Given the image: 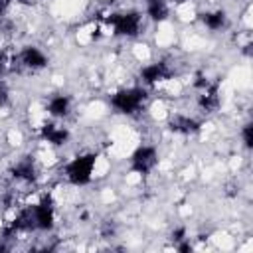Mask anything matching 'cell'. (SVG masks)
<instances>
[{
	"instance_id": "cell-1",
	"label": "cell",
	"mask_w": 253,
	"mask_h": 253,
	"mask_svg": "<svg viewBox=\"0 0 253 253\" xmlns=\"http://www.w3.org/2000/svg\"><path fill=\"white\" fill-rule=\"evenodd\" d=\"M148 101V87L144 85H128L113 91L109 95V107L123 117L138 115Z\"/></svg>"
},
{
	"instance_id": "cell-2",
	"label": "cell",
	"mask_w": 253,
	"mask_h": 253,
	"mask_svg": "<svg viewBox=\"0 0 253 253\" xmlns=\"http://www.w3.org/2000/svg\"><path fill=\"white\" fill-rule=\"evenodd\" d=\"M95 166H97V152H79L75 154L71 160L65 162L63 166V176L65 180L75 186V188H85L91 184L93 180V172H95Z\"/></svg>"
},
{
	"instance_id": "cell-3",
	"label": "cell",
	"mask_w": 253,
	"mask_h": 253,
	"mask_svg": "<svg viewBox=\"0 0 253 253\" xmlns=\"http://www.w3.org/2000/svg\"><path fill=\"white\" fill-rule=\"evenodd\" d=\"M105 24L113 30V36L117 38H136L142 32L144 16L138 10H119L105 16Z\"/></svg>"
},
{
	"instance_id": "cell-4",
	"label": "cell",
	"mask_w": 253,
	"mask_h": 253,
	"mask_svg": "<svg viewBox=\"0 0 253 253\" xmlns=\"http://www.w3.org/2000/svg\"><path fill=\"white\" fill-rule=\"evenodd\" d=\"M160 154L154 144H138L128 156V170L138 176H148L158 166Z\"/></svg>"
},
{
	"instance_id": "cell-5",
	"label": "cell",
	"mask_w": 253,
	"mask_h": 253,
	"mask_svg": "<svg viewBox=\"0 0 253 253\" xmlns=\"http://www.w3.org/2000/svg\"><path fill=\"white\" fill-rule=\"evenodd\" d=\"M55 202L49 194H43L40 202L32 204V215H34V229L47 233L55 227Z\"/></svg>"
},
{
	"instance_id": "cell-6",
	"label": "cell",
	"mask_w": 253,
	"mask_h": 253,
	"mask_svg": "<svg viewBox=\"0 0 253 253\" xmlns=\"http://www.w3.org/2000/svg\"><path fill=\"white\" fill-rule=\"evenodd\" d=\"M172 75H174V67H172L168 61H164V59L146 63V65H142L140 71H138L140 85H144V87H154V85H158V83L170 79Z\"/></svg>"
},
{
	"instance_id": "cell-7",
	"label": "cell",
	"mask_w": 253,
	"mask_h": 253,
	"mask_svg": "<svg viewBox=\"0 0 253 253\" xmlns=\"http://www.w3.org/2000/svg\"><path fill=\"white\" fill-rule=\"evenodd\" d=\"M18 63L22 65V67H26V69H30V71H42V69H45L47 65H49V57H47V53L42 49V47H38V45H34V43H28V45H24L20 51H18Z\"/></svg>"
},
{
	"instance_id": "cell-8",
	"label": "cell",
	"mask_w": 253,
	"mask_h": 253,
	"mask_svg": "<svg viewBox=\"0 0 253 253\" xmlns=\"http://www.w3.org/2000/svg\"><path fill=\"white\" fill-rule=\"evenodd\" d=\"M8 174H10V178L14 180V182H20V184H34L36 180H38V164H36V160H34V156H22V158H18L12 166H10V170H8Z\"/></svg>"
},
{
	"instance_id": "cell-9",
	"label": "cell",
	"mask_w": 253,
	"mask_h": 253,
	"mask_svg": "<svg viewBox=\"0 0 253 253\" xmlns=\"http://www.w3.org/2000/svg\"><path fill=\"white\" fill-rule=\"evenodd\" d=\"M38 136H40V140H42V142H45V144H49V146L59 148V146H65V144L69 142L71 132H69V128H67V126H63V125H59V123L49 121V123H43V125L40 126Z\"/></svg>"
},
{
	"instance_id": "cell-10",
	"label": "cell",
	"mask_w": 253,
	"mask_h": 253,
	"mask_svg": "<svg viewBox=\"0 0 253 253\" xmlns=\"http://www.w3.org/2000/svg\"><path fill=\"white\" fill-rule=\"evenodd\" d=\"M168 130L174 134H180V136H192L202 130V121L192 115L176 113L168 119Z\"/></svg>"
},
{
	"instance_id": "cell-11",
	"label": "cell",
	"mask_w": 253,
	"mask_h": 253,
	"mask_svg": "<svg viewBox=\"0 0 253 253\" xmlns=\"http://www.w3.org/2000/svg\"><path fill=\"white\" fill-rule=\"evenodd\" d=\"M71 109L73 99L67 93H53L45 103V111L51 119H67L71 115Z\"/></svg>"
},
{
	"instance_id": "cell-12",
	"label": "cell",
	"mask_w": 253,
	"mask_h": 253,
	"mask_svg": "<svg viewBox=\"0 0 253 253\" xmlns=\"http://www.w3.org/2000/svg\"><path fill=\"white\" fill-rule=\"evenodd\" d=\"M196 103H198V109L202 113H206V115L215 113L219 109V103H221V99H219V85L217 83H210L208 87H204L200 91Z\"/></svg>"
},
{
	"instance_id": "cell-13",
	"label": "cell",
	"mask_w": 253,
	"mask_h": 253,
	"mask_svg": "<svg viewBox=\"0 0 253 253\" xmlns=\"http://www.w3.org/2000/svg\"><path fill=\"white\" fill-rule=\"evenodd\" d=\"M200 22L206 30L210 32H221L225 30L229 18H227V12L221 10V8H215V10H206V12H200Z\"/></svg>"
},
{
	"instance_id": "cell-14",
	"label": "cell",
	"mask_w": 253,
	"mask_h": 253,
	"mask_svg": "<svg viewBox=\"0 0 253 253\" xmlns=\"http://www.w3.org/2000/svg\"><path fill=\"white\" fill-rule=\"evenodd\" d=\"M144 16L150 22L162 24L170 16V6L166 0H144Z\"/></svg>"
},
{
	"instance_id": "cell-15",
	"label": "cell",
	"mask_w": 253,
	"mask_h": 253,
	"mask_svg": "<svg viewBox=\"0 0 253 253\" xmlns=\"http://www.w3.org/2000/svg\"><path fill=\"white\" fill-rule=\"evenodd\" d=\"M239 136H241V142H243V146L247 148V150H251L253 148V125L247 121L243 126H241V130H239Z\"/></svg>"
},
{
	"instance_id": "cell-16",
	"label": "cell",
	"mask_w": 253,
	"mask_h": 253,
	"mask_svg": "<svg viewBox=\"0 0 253 253\" xmlns=\"http://www.w3.org/2000/svg\"><path fill=\"white\" fill-rule=\"evenodd\" d=\"M186 237H188L186 225H178V227H174L172 233H170V239H172L174 243H178V241H182V239H186Z\"/></svg>"
},
{
	"instance_id": "cell-17",
	"label": "cell",
	"mask_w": 253,
	"mask_h": 253,
	"mask_svg": "<svg viewBox=\"0 0 253 253\" xmlns=\"http://www.w3.org/2000/svg\"><path fill=\"white\" fill-rule=\"evenodd\" d=\"M10 103V91H8V85L4 83V79L0 77V107H6Z\"/></svg>"
},
{
	"instance_id": "cell-18",
	"label": "cell",
	"mask_w": 253,
	"mask_h": 253,
	"mask_svg": "<svg viewBox=\"0 0 253 253\" xmlns=\"http://www.w3.org/2000/svg\"><path fill=\"white\" fill-rule=\"evenodd\" d=\"M8 63H10V61H8L6 51H4V49H0V77H2V75H4V71L8 69Z\"/></svg>"
},
{
	"instance_id": "cell-19",
	"label": "cell",
	"mask_w": 253,
	"mask_h": 253,
	"mask_svg": "<svg viewBox=\"0 0 253 253\" xmlns=\"http://www.w3.org/2000/svg\"><path fill=\"white\" fill-rule=\"evenodd\" d=\"M8 8H10V0H0V20H4Z\"/></svg>"
},
{
	"instance_id": "cell-20",
	"label": "cell",
	"mask_w": 253,
	"mask_h": 253,
	"mask_svg": "<svg viewBox=\"0 0 253 253\" xmlns=\"http://www.w3.org/2000/svg\"><path fill=\"white\" fill-rule=\"evenodd\" d=\"M16 2H20V4H30V0H16Z\"/></svg>"
}]
</instances>
